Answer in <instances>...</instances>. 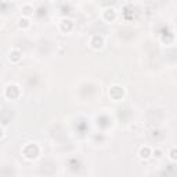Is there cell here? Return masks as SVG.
Segmentation results:
<instances>
[{
    "label": "cell",
    "mask_w": 177,
    "mask_h": 177,
    "mask_svg": "<svg viewBox=\"0 0 177 177\" xmlns=\"http://www.w3.org/2000/svg\"><path fill=\"white\" fill-rule=\"evenodd\" d=\"M37 154H39V149L35 144H28L26 147L24 148V155L29 159H33V158L37 157Z\"/></svg>",
    "instance_id": "1"
},
{
    "label": "cell",
    "mask_w": 177,
    "mask_h": 177,
    "mask_svg": "<svg viewBox=\"0 0 177 177\" xmlns=\"http://www.w3.org/2000/svg\"><path fill=\"white\" fill-rule=\"evenodd\" d=\"M18 96H20V88L17 87V86L11 85L6 88V97L7 98H17Z\"/></svg>",
    "instance_id": "2"
},
{
    "label": "cell",
    "mask_w": 177,
    "mask_h": 177,
    "mask_svg": "<svg viewBox=\"0 0 177 177\" xmlns=\"http://www.w3.org/2000/svg\"><path fill=\"white\" fill-rule=\"evenodd\" d=\"M104 46V39L101 36H98V35H96V36H93L91 39V47L96 48V50H98V48H101Z\"/></svg>",
    "instance_id": "3"
},
{
    "label": "cell",
    "mask_w": 177,
    "mask_h": 177,
    "mask_svg": "<svg viewBox=\"0 0 177 177\" xmlns=\"http://www.w3.org/2000/svg\"><path fill=\"white\" fill-rule=\"evenodd\" d=\"M109 94H111V97H113V98H121V97L123 96V88L119 87V86H113V87L109 90Z\"/></svg>",
    "instance_id": "4"
},
{
    "label": "cell",
    "mask_w": 177,
    "mask_h": 177,
    "mask_svg": "<svg viewBox=\"0 0 177 177\" xmlns=\"http://www.w3.org/2000/svg\"><path fill=\"white\" fill-rule=\"evenodd\" d=\"M151 155H152V151L149 147H143L140 149V158H143V159H148Z\"/></svg>",
    "instance_id": "5"
},
{
    "label": "cell",
    "mask_w": 177,
    "mask_h": 177,
    "mask_svg": "<svg viewBox=\"0 0 177 177\" xmlns=\"http://www.w3.org/2000/svg\"><path fill=\"white\" fill-rule=\"evenodd\" d=\"M10 60L14 61V62L20 61L21 60V53L18 51V50H12V51L10 53Z\"/></svg>",
    "instance_id": "6"
},
{
    "label": "cell",
    "mask_w": 177,
    "mask_h": 177,
    "mask_svg": "<svg viewBox=\"0 0 177 177\" xmlns=\"http://www.w3.org/2000/svg\"><path fill=\"white\" fill-rule=\"evenodd\" d=\"M72 26H73L72 21H69V20L64 21V22H62V25H61V28H62V31H64V32H69V31L72 29Z\"/></svg>",
    "instance_id": "7"
},
{
    "label": "cell",
    "mask_w": 177,
    "mask_h": 177,
    "mask_svg": "<svg viewBox=\"0 0 177 177\" xmlns=\"http://www.w3.org/2000/svg\"><path fill=\"white\" fill-rule=\"evenodd\" d=\"M115 10L113 8H109V10H107L105 11V14H104V17H105V20H108V21H112L113 18H115Z\"/></svg>",
    "instance_id": "8"
},
{
    "label": "cell",
    "mask_w": 177,
    "mask_h": 177,
    "mask_svg": "<svg viewBox=\"0 0 177 177\" xmlns=\"http://www.w3.org/2000/svg\"><path fill=\"white\" fill-rule=\"evenodd\" d=\"M32 11H33V8L31 7V6H24V7H22V12H24V15H31V14H32Z\"/></svg>",
    "instance_id": "9"
},
{
    "label": "cell",
    "mask_w": 177,
    "mask_h": 177,
    "mask_svg": "<svg viewBox=\"0 0 177 177\" xmlns=\"http://www.w3.org/2000/svg\"><path fill=\"white\" fill-rule=\"evenodd\" d=\"M28 25H29V21L26 20V18H24V20L21 18V20H20V26H21V28H22V26H24V28H26Z\"/></svg>",
    "instance_id": "10"
},
{
    "label": "cell",
    "mask_w": 177,
    "mask_h": 177,
    "mask_svg": "<svg viewBox=\"0 0 177 177\" xmlns=\"http://www.w3.org/2000/svg\"><path fill=\"white\" fill-rule=\"evenodd\" d=\"M170 159H172V161H176V159H177L176 148H172V151H170Z\"/></svg>",
    "instance_id": "11"
},
{
    "label": "cell",
    "mask_w": 177,
    "mask_h": 177,
    "mask_svg": "<svg viewBox=\"0 0 177 177\" xmlns=\"http://www.w3.org/2000/svg\"><path fill=\"white\" fill-rule=\"evenodd\" d=\"M154 155L157 158H161L162 157V151H159V149H157V151H154Z\"/></svg>",
    "instance_id": "12"
},
{
    "label": "cell",
    "mask_w": 177,
    "mask_h": 177,
    "mask_svg": "<svg viewBox=\"0 0 177 177\" xmlns=\"http://www.w3.org/2000/svg\"><path fill=\"white\" fill-rule=\"evenodd\" d=\"M3 136V129H0V137Z\"/></svg>",
    "instance_id": "13"
}]
</instances>
